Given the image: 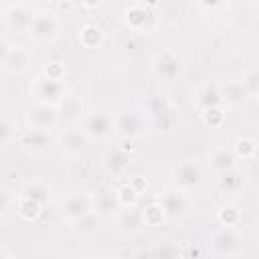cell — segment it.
I'll list each match as a JSON object with an SVG mask.
<instances>
[{"label": "cell", "mask_w": 259, "mask_h": 259, "mask_svg": "<svg viewBox=\"0 0 259 259\" xmlns=\"http://www.w3.org/2000/svg\"><path fill=\"white\" fill-rule=\"evenodd\" d=\"M42 73H45L49 79H55V81H65V77H67V69H65V65L59 63V61H49V63L45 65Z\"/></svg>", "instance_id": "36"}, {"label": "cell", "mask_w": 259, "mask_h": 259, "mask_svg": "<svg viewBox=\"0 0 259 259\" xmlns=\"http://www.w3.org/2000/svg\"><path fill=\"white\" fill-rule=\"evenodd\" d=\"M225 119H227L225 107H210V109L202 111V121L208 127H221L225 123Z\"/></svg>", "instance_id": "35"}, {"label": "cell", "mask_w": 259, "mask_h": 259, "mask_svg": "<svg viewBox=\"0 0 259 259\" xmlns=\"http://www.w3.org/2000/svg\"><path fill=\"white\" fill-rule=\"evenodd\" d=\"M152 69H154L158 79L168 81V83L176 81L182 75V63H180L178 55L172 53V51H162L160 55H156V59L152 63Z\"/></svg>", "instance_id": "16"}, {"label": "cell", "mask_w": 259, "mask_h": 259, "mask_svg": "<svg viewBox=\"0 0 259 259\" xmlns=\"http://www.w3.org/2000/svg\"><path fill=\"white\" fill-rule=\"evenodd\" d=\"M130 184H132V186H134V188H136L140 194H142V192L148 188V180H146L144 176H136V178H132V182H130Z\"/></svg>", "instance_id": "38"}, {"label": "cell", "mask_w": 259, "mask_h": 259, "mask_svg": "<svg viewBox=\"0 0 259 259\" xmlns=\"http://www.w3.org/2000/svg\"><path fill=\"white\" fill-rule=\"evenodd\" d=\"M245 184V176L241 170H231L227 174H221L219 180H217V188L223 192V194H239L241 188Z\"/></svg>", "instance_id": "23"}, {"label": "cell", "mask_w": 259, "mask_h": 259, "mask_svg": "<svg viewBox=\"0 0 259 259\" xmlns=\"http://www.w3.org/2000/svg\"><path fill=\"white\" fill-rule=\"evenodd\" d=\"M34 63V55L22 47V45H16V42H8V40H2V59H0V67L6 75H12V77H18V75H24Z\"/></svg>", "instance_id": "4"}, {"label": "cell", "mask_w": 259, "mask_h": 259, "mask_svg": "<svg viewBox=\"0 0 259 259\" xmlns=\"http://www.w3.org/2000/svg\"><path fill=\"white\" fill-rule=\"evenodd\" d=\"M95 259H117V257H113V255H99V257H95Z\"/></svg>", "instance_id": "40"}, {"label": "cell", "mask_w": 259, "mask_h": 259, "mask_svg": "<svg viewBox=\"0 0 259 259\" xmlns=\"http://www.w3.org/2000/svg\"><path fill=\"white\" fill-rule=\"evenodd\" d=\"M257 97H259V89H257Z\"/></svg>", "instance_id": "43"}, {"label": "cell", "mask_w": 259, "mask_h": 259, "mask_svg": "<svg viewBox=\"0 0 259 259\" xmlns=\"http://www.w3.org/2000/svg\"><path fill=\"white\" fill-rule=\"evenodd\" d=\"M57 212L65 223H79L93 212V194L87 190H69L57 202Z\"/></svg>", "instance_id": "1"}, {"label": "cell", "mask_w": 259, "mask_h": 259, "mask_svg": "<svg viewBox=\"0 0 259 259\" xmlns=\"http://www.w3.org/2000/svg\"><path fill=\"white\" fill-rule=\"evenodd\" d=\"M210 251L223 257L237 255L241 251V235L233 227H223L210 237Z\"/></svg>", "instance_id": "13"}, {"label": "cell", "mask_w": 259, "mask_h": 259, "mask_svg": "<svg viewBox=\"0 0 259 259\" xmlns=\"http://www.w3.org/2000/svg\"><path fill=\"white\" fill-rule=\"evenodd\" d=\"M99 223H101V219H99L97 214L91 212V214L85 217L83 221L75 223V225H73V231L77 233V237H81V239H89V237L97 235V231H99Z\"/></svg>", "instance_id": "27"}, {"label": "cell", "mask_w": 259, "mask_h": 259, "mask_svg": "<svg viewBox=\"0 0 259 259\" xmlns=\"http://www.w3.org/2000/svg\"><path fill=\"white\" fill-rule=\"evenodd\" d=\"M134 259H156V257H154V251H138Z\"/></svg>", "instance_id": "39"}, {"label": "cell", "mask_w": 259, "mask_h": 259, "mask_svg": "<svg viewBox=\"0 0 259 259\" xmlns=\"http://www.w3.org/2000/svg\"><path fill=\"white\" fill-rule=\"evenodd\" d=\"M20 194H22V196H28V198H34V200H38L40 204H47L49 198H51V184L45 182V180H38V178H36V180H28V182L22 186Z\"/></svg>", "instance_id": "24"}, {"label": "cell", "mask_w": 259, "mask_h": 259, "mask_svg": "<svg viewBox=\"0 0 259 259\" xmlns=\"http://www.w3.org/2000/svg\"><path fill=\"white\" fill-rule=\"evenodd\" d=\"M89 144H91V138L85 134L83 127H77V125H71V127L63 130L61 136H59L61 154L67 156V158H79L81 154L87 152Z\"/></svg>", "instance_id": "10"}, {"label": "cell", "mask_w": 259, "mask_h": 259, "mask_svg": "<svg viewBox=\"0 0 259 259\" xmlns=\"http://www.w3.org/2000/svg\"><path fill=\"white\" fill-rule=\"evenodd\" d=\"M16 136H18V123H16V119H12L10 115L4 113L2 119H0V142H2V146H8L10 142H14Z\"/></svg>", "instance_id": "31"}, {"label": "cell", "mask_w": 259, "mask_h": 259, "mask_svg": "<svg viewBox=\"0 0 259 259\" xmlns=\"http://www.w3.org/2000/svg\"><path fill=\"white\" fill-rule=\"evenodd\" d=\"M93 214H97L101 221H111L121 214V204L117 200V190L113 188H101L93 194Z\"/></svg>", "instance_id": "12"}, {"label": "cell", "mask_w": 259, "mask_h": 259, "mask_svg": "<svg viewBox=\"0 0 259 259\" xmlns=\"http://www.w3.org/2000/svg\"><path fill=\"white\" fill-rule=\"evenodd\" d=\"M221 91H223V101L229 107H239L249 97V89H247L245 81H229V83L221 85Z\"/></svg>", "instance_id": "20"}, {"label": "cell", "mask_w": 259, "mask_h": 259, "mask_svg": "<svg viewBox=\"0 0 259 259\" xmlns=\"http://www.w3.org/2000/svg\"><path fill=\"white\" fill-rule=\"evenodd\" d=\"M103 166L111 176H121L130 166V154L125 150H121V148H113V150H109L105 154Z\"/></svg>", "instance_id": "22"}, {"label": "cell", "mask_w": 259, "mask_h": 259, "mask_svg": "<svg viewBox=\"0 0 259 259\" xmlns=\"http://www.w3.org/2000/svg\"><path fill=\"white\" fill-rule=\"evenodd\" d=\"M117 200L121 204V210H130V208H136L138 200H140V192L127 182L123 186L117 188Z\"/></svg>", "instance_id": "30"}, {"label": "cell", "mask_w": 259, "mask_h": 259, "mask_svg": "<svg viewBox=\"0 0 259 259\" xmlns=\"http://www.w3.org/2000/svg\"><path fill=\"white\" fill-rule=\"evenodd\" d=\"M166 212L168 221H180L186 217L188 208H190V200H188V192L180 190L178 186L170 184L160 192V200H158Z\"/></svg>", "instance_id": "8"}, {"label": "cell", "mask_w": 259, "mask_h": 259, "mask_svg": "<svg viewBox=\"0 0 259 259\" xmlns=\"http://www.w3.org/2000/svg\"><path fill=\"white\" fill-rule=\"evenodd\" d=\"M148 113L152 117V121L162 127V130H170L176 121H178V115L174 111V107L164 99V97H154L150 103H148Z\"/></svg>", "instance_id": "17"}, {"label": "cell", "mask_w": 259, "mask_h": 259, "mask_svg": "<svg viewBox=\"0 0 259 259\" xmlns=\"http://www.w3.org/2000/svg\"><path fill=\"white\" fill-rule=\"evenodd\" d=\"M61 34V18L55 10L40 8L34 14V20L28 28V38L34 42H53Z\"/></svg>", "instance_id": "5"}, {"label": "cell", "mask_w": 259, "mask_h": 259, "mask_svg": "<svg viewBox=\"0 0 259 259\" xmlns=\"http://www.w3.org/2000/svg\"><path fill=\"white\" fill-rule=\"evenodd\" d=\"M20 148L28 156H47L53 150V134L51 132H40V130H26L18 138Z\"/></svg>", "instance_id": "11"}, {"label": "cell", "mask_w": 259, "mask_h": 259, "mask_svg": "<svg viewBox=\"0 0 259 259\" xmlns=\"http://www.w3.org/2000/svg\"><path fill=\"white\" fill-rule=\"evenodd\" d=\"M194 103L200 111L204 109H210V107H225V101H223V91H221V85L219 83H204L198 87V91L194 93Z\"/></svg>", "instance_id": "18"}, {"label": "cell", "mask_w": 259, "mask_h": 259, "mask_svg": "<svg viewBox=\"0 0 259 259\" xmlns=\"http://www.w3.org/2000/svg\"><path fill=\"white\" fill-rule=\"evenodd\" d=\"M81 127L91 138V142H103V140L111 138V134L115 132V115L101 107L91 109L85 113Z\"/></svg>", "instance_id": "7"}, {"label": "cell", "mask_w": 259, "mask_h": 259, "mask_svg": "<svg viewBox=\"0 0 259 259\" xmlns=\"http://www.w3.org/2000/svg\"><path fill=\"white\" fill-rule=\"evenodd\" d=\"M119 221H121V227H123L125 231H138L140 227H146V225H144V219H142V210L136 212V208L121 210Z\"/></svg>", "instance_id": "34"}, {"label": "cell", "mask_w": 259, "mask_h": 259, "mask_svg": "<svg viewBox=\"0 0 259 259\" xmlns=\"http://www.w3.org/2000/svg\"><path fill=\"white\" fill-rule=\"evenodd\" d=\"M0 198H2V202H0V214H2V219H6L8 212H10L12 208H16L18 196H14L8 188H2V190H0Z\"/></svg>", "instance_id": "37"}, {"label": "cell", "mask_w": 259, "mask_h": 259, "mask_svg": "<svg viewBox=\"0 0 259 259\" xmlns=\"http://www.w3.org/2000/svg\"><path fill=\"white\" fill-rule=\"evenodd\" d=\"M154 12H152V6L148 4H142V2H134V4H127L123 8V22L136 30V32H148L152 28V22H154Z\"/></svg>", "instance_id": "14"}, {"label": "cell", "mask_w": 259, "mask_h": 259, "mask_svg": "<svg viewBox=\"0 0 259 259\" xmlns=\"http://www.w3.org/2000/svg\"><path fill=\"white\" fill-rule=\"evenodd\" d=\"M71 259H89V257H85V255H77V257H71Z\"/></svg>", "instance_id": "41"}, {"label": "cell", "mask_w": 259, "mask_h": 259, "mask_svg": "<svg viewBox=\"0 0 259 259\" xmlns=\"http://www.w3.org/2000/svg\"><path fill=\"white\" fill-rule=\"evenodd\" d=\"M79 42L83 49H99L105 40V32L99 24L95 22H85L81 28H79V34H77Z\"/></svg>", "instance_id": "21"}, {"label": "cell", "mask_w": 259, "mask_h": 259, "mask_svg": "<svg viewBox=\"0 0 259 259\" xmlns=\"http://www.w3.org/2000/svg\"><path fill=\"white\" fill-rule=\"evenodd\" d=\"M152 251H154L156 259H182L178 245L172 241H160V243H156V247Z\"/></svg>", "instance_id": "33"}, {"label": "cell", "mask_w": 259, "mask_h": 259, "mask_svg": "<svg viewBox=\"0 0 259 259\" xmlns=\"http://www.w3.org/2000/svg\"><path fill=\"white\" fill-rule=\"evenodd\" d=\"M36 8L28 2H10L2 8V22L12 34H28Z\"/></svg>", "instance_id": "6"}, {"label": "cell", "mask_w": 259, "mask_h": 259, "mask_svg": "<svg viewBox=\"0 0 259 259\" xmlns=\"http://www.w3.org/2000/svg\"><path fill=\"white\" fill-rule=\"evenodd\" d=\"M255 241H257V245H259V227H257V233H255Z\"/></svg>", "instance_id": "42"}, {"label": "cell", "mask_w": 259, "mask_h": 259, "mask_svg": "<svg viewBox=\"0 0 259 259\" xmlns=\"http://www.w3.org/2000/svg\"><path fill=\"white\" fill-rule=\"evenodd\" d=\"M233 152H235V156L239 160H251L255 156V152H257V144L251 138H239L233 144Z\"/></svg>", "instance_id": "32"}, {"label": "cell", "mask_w": 259, "mask_h": 259, "mask_svg": "<svg viewBox=\"0 0 259 259\" xmlns=\"http://www.w3.org/2000/svg\"><path fill=\"white\" fill-rule=\"evenodd\" d=\"M59 111H61V115H63L65 119H69V121L81 119V117H85V113H83V99H81L79 95H75V93H69V95L65 97V101L59 105Z\"/></svg>", "instance_id": "26"}, {"label": "cell", "mask_w": 259, "mask_h": 259, "mask_svg": "<svg viewBox=\"0 0 259 259\" xmlns=\"http://www.w3.org/2000/svg\"><path fill=\"white\" fill-rule=\"evenodd\" d=\"M142 219L146 227H160L166 221V212L162 208L160 202H150L144 210H142Z\"/></svg>", "instance_id": "28"}, {"label": "cell", "mask_w": 259, "mask_h": 259, "mask_svg": "<svg viewBox=\"0 0 259 259\" xmlns=\"http://www.w3.org/2000/svg\"><path fill=\"white\" fill-rule=\"evenodd\" d=\"M67 95H69V91H67L65 81L49 79L45 73H38L30 81V97L34 99V103H45V105L59 107L65 101Z\"/></svg>", "instance_id": "2"}, {"label": "cell", "mask_w": 259, "mask_h": 259, "mask_svg": "<svg viewBox=\"0 0 259 259\" xmlns=\"http://www.w3.org/2000/svg\"><path fill=\"white\" fill-rule=\"evenodd\" d=\"M217 219H219V223H221L223 227H233V229H237V225L241 223V210H239V206L227 202V204H223V206L219 208Z\"/></svg>", "instance_id": "29"}, {"label": "cell", "mask_w": 259, "mask_h": 259, "mask_svg": "<svg viewBox=\"0 0 259 259\" xmlns=\"http://www.w3.org/2000/svg\"><path fill=\"white\" fill-rule=\"evenodd\" d=\"M42 206H45V204H40L38 200L18 194L16 208H14V210H16V214H18L20 219H24V221H36V219L40 217V212H42Z\"/></svg>", "instance_id": "25"}, {"label": "cell", "mask_w": 259, "mask_h": 259, "mask_svg": "<svg viewBox=\"0 0 259 259\" xmlns=\"http://www.w3.org/2000/svg\"><path fill=\"white\" fill-rule=\"evenodd\" d=\"M61 119V111L55 105L45 103H32L26 109V123L28 130H40V132H53Z\"/></svg>", "instance_id": "9"}, {"label": "cell", "mask_w": 259, "mask_h": 259, "mask_svg": "<svg viewBox=\"0 0 259 259\" xmlns=\"http://www.w3.org/2000/svg\"><path fill=\"white\" fill-rule=\"evenodd\" d=\"M204 182V168L196 158H182L172 166V184L184 192L200 188Z\"/></svg>", "instance_id": "3"}, {"label": "cell", "mask_w": 259, "mask_h": 259, "mask_svg": "<svg viewBox=\"0 0 259 259\" xmlns=\"http://www.w3.org/2000/svg\"><path fill=\"white\" fill-rule=\"evenodd\" d=\"M115 132L125 140H136L144 134V115L136 109H123L115 113Z\"/></svg>", "instance_id": "15"}, {"label": "cell", "mask_w": 259, "mask_h": 259, "mask_svg": "<svg viewBox=\"0 0 259 259\" xmlns=\"http://www.w3.org/2000/svg\"><path fill=\"white\" fill-rule=\"evenodd\" d=\"M237 162H239V158L235 156L233 148H227V146H221V148L212 150L210 156H208V168H210L217 176L235 170V168H237Z\"/></svg>", "instance_id": "19"}]
</instances>
